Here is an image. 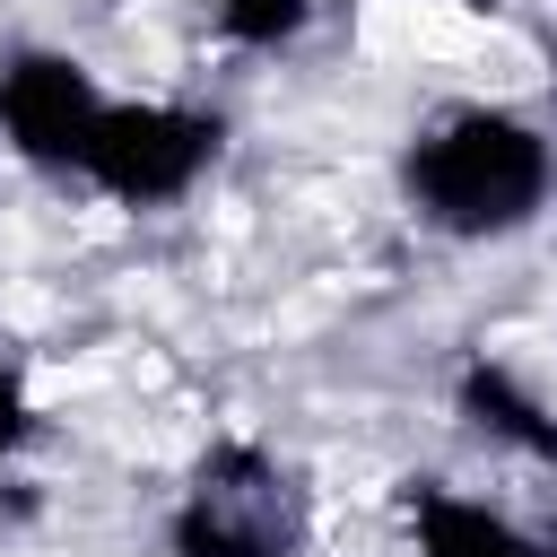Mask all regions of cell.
Instances as JSON below:
<instances>
[{
	"instance_id": "cell-1",
	"label": "cell",
	"mask_w": 557,
	"mask_h": 557,
	"mask_svg": "<svg viewBox=\"0 0 557 557\" xmlns=\"http://www.w3.org/2000/svg\"><path fill=\"white\" fill-rule=\"evenodd\" d=\"M409 209L453 244H505L522 235L557 191V139L513 104H444L400 148Z\"/></svg>"
},
{
	"instance_id": "cell-2",
	"label": "cell",
	"mask_w": 557,
	"mask_h": 557,
	"mask_svg": "<svg viewBox=\"0 0 557 557\" xmlns=\"http://www.w3.org/2000/svg\"><path fill=\"white\" fill-rule=\"evenodd\" d=\"M305 540L313 505L296 470L252 435H218L165 513V557H305Z\"/></svg>"
},
{
	"instance_id": "cell-3",
	"label": "cell",
	"mask_w": 557,
	"mask_h": 557,
	"mask_svg": "<svg viewBox=\"0 0 557 557\" xmlns=\"http://www.w3.org/2000/svg\"><path fill=\"white\" fill-rule=\"evenodd\" d=\"M218 157H226V113L174 104V96H131V104H104L78 183L104 191L113 209H174L218 174Z\"/></svg>"
},
{
	"instance_id": "cell-4",
	"label": "cell",
	"mask_w": 557,
	"mask_h": 557,
	"mask_svg": "<svg viewBox=\"0 0 557 557\" xmlns=\"http://www.w3.org/2000/svg\"><path fill=\"white\" fill-rule=\"evenodd\" d=\"M104 87L78 52L61 44H17L0 61V139L17 165L35 174H78L87 148H96V122H104Z\"/></svg>"
},
{
	"instance_id": "cell-5",
	"label": "cell",
	"mask_w": 557,
	"mask_h": 557,
	"mask_svg": "<svg viewBox=\"0 0 557 557\" xmlns=\"http://www.w3.org/2000/svg\"><path fill=\"white\" fill-rule=\"evenodd\" d=\"M453 409L470 418V435H487V444H505V453L557 470V409L540 400V383H531L513 357L470 348V357L453 366Z\"/></svg>"
},
{
	"instance_id": "cell-6",
	"label": "cell",
	"mask_w": 557,
	"mask_h": 557,
	"mask_svg": "<svg viewBox=\"0 0 557 557\" xmlns=\"http://www.w3.org/2000/svg\"><path fill=\"white\" fill-rule=\"evenodd\" d=\"M400 513H409V557H548V540H531L505 505L453 479H409Z\"/></svg>"
},
{
	"instance_id": "cell-7",
	"label": "cell",
	"mask_w": 557,
	"mask_h": 557,
	"mask_svg": "<svg viewBox=\"0 0 557 557\" xmlns=\"http://www.w3.org/2000/svg\"><path fill=\"white\" fill-rule=\"evenodd\" d=\"M209 26L226 52H287L313 26V0H209Z\"/></svg>"
},
{
	"instance_id": "cell-8",
	"label": "cell",
	"mask_w": 557,
	"mask_h": 557,
	"mask_svg": "<svg viewBox=\"0 0 557 557\" xmlns=\"http://www.w3.org/2000/svg\"><path fill=\"white\" fill-rule=\"evenodd\" d=\"M35 435H44V409H35V392H26V366L0 357V470H9Z\"/></svg>"
},
{
	"instance_id": "cell-9",
	"label": "cell",
	"mask_w": 557,
	"mask_h": 557,
	"mask_svg": "<svg viewBox=\"0 0 557 557\" xmlns=\"http://www.w3.org/2000/svg\"><path fill=\"white\" fill-rule=\"evenodd\" d=\"M548 87H557V52H548Z\"/></svg>"
},
{
	"instance_id": "cell-10",
	"label": "cell",
	"mask_w": 557,
	"mask_h": 557,
	"mask_svg": "<svg viewBox=\"0 0 557 557\" xmlns=\"http://www.w3.org/2000/svg\"><path fill=\"white\" fill-rule=\"evenodd\" d=\"M548 557H557V531H548Z\"/></svg>"
}]
</instances>
